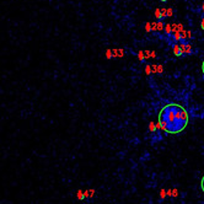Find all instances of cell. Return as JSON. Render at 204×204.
<instances>
[{
	"instance_id": "2",
	"label": "cell",
	"mask_w": 204,
	"mask_h": 204,
	"mask_svg": "<svg viewBox=\"0 0 204 204\" xmlns=\"http://www.w3.org/2000/svg\"><path fill=\"white\" fill-rule=\"evenodd\" d=\"M175 54H176V55H180V54H182V49H181V48H178L177 46L175 47Z\"/></svg>"
},
{
	"instance_id": "4",
	"label": "cell",
	"mask_w": 204,
	"mask_h": 204,
	"mask_svg": "<svg viewBox=\"0 0 204 204\" xmlns=\"http://www.w3.org/2000/svg\"><path fill=\"white\" fill-rule=\"evenodd\" d=\"M202 71H203V74H204V60H203V63H202Z\"/></svg>"
},
{
	"instance_id": "1",
	"label": "cell",
	"mask_w": 204,
	"mask_h": 204,
	"mask_svg": "<svg viewBox=\"0 0 204 204\" xmlns=\"http://www.w3.org/2000/svg\"><path fill=\"white\" fill-rule=\"evenodd\" d=\"M189 122L188 112L178 103H167L159 113V124L169 134H177L183 132Z\"/></svg>"
},
{
	"instance_id": "3",
	"label": "cell",
	"mask_w": 204,
	"mask_h": 204,
	"mask_svg": "<svg viewBox=\"0 0 204 204\" xmlns=\"http://www.w3.org/2000/svg\"><path fill=\"white\" fill-rule=\"evenodd\" d=\"M200 188H202V191H203V193H204V176H203L202 180H200Z\"/></svg>"
}]
</instances>
